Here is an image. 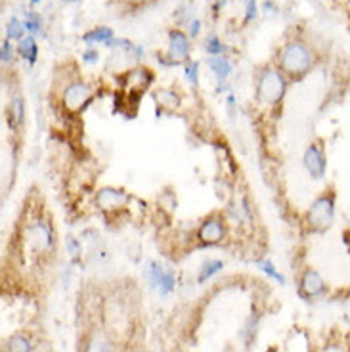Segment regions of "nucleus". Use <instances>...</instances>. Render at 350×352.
<instances>
[{"label": "nucleus", "mask_w": 350, "mask_h": 352, "mask_svg": "<svg viewBox=\"0 0 350 352\" xmlns=\"http://www.w3.org/2000/svg\"><path fill=\"white\" fill-rule=\"evenodd\" d=\"M132 4H142V2H146V0H131Z\"/></svg>", "instance_id": "nucleus-31"}, {"label": "nucleus", "mask_w": 350, "mask_h": 352, "mask_svg": "<svg viewBox=\"0 0 350 352\" xmlns=\"http://www.w3.org/2000/svg\"><path fill=\"white\" fill-rule=\"evenodd\" d=\"M303 167L312 180H324L327 175V155L320 142H310L303 153Z\"/></svg>", "instance_id": "nucleus-7"}, {"label": "nucleus", "mask_w": 350, "mask_h": 352, "mask_svg": "<svg viewBox=\"0 0 350 352\" xmlns=\"http://www.w3.org/2000/svg\"><path fill=\"white\" fill-rule=\"evenodd\" d=\"M25 21H19L18 18H12L6 27V38L10 41H21L25 38Z\"/></svg>", "instance_id": "nucleus-20"}, {"label": "nucleus", "mask_w": 350, "mask_h": 352, "mask_svg": "<svg viewBox=\"0 0 350 352\" xmlns=\"http://www.w3.org/2000/svg\"><path fill=\"white\" fill-rule=\"evenodd\" d=\"M129 194L121 190V188H102V190H98L96 197H94V201H96V207L102 212H115V211H121L124 209L127 205H129Z\"/></svg>", "instance_id": "nucleus-10"}, {"label": "nucleus", "mask_w": 350, "mask_h": 352, "mask_svg": "<svg viewBox=\"0 0 350 352\" xmlns=\"http://www.w3.org/2000/svg\"><path fill=\"white\" fill-rule=\"evenodd\" d=\"M94 96V88L85 80H71L62 92V106L65 113L79 115L88 107Z\"/></svg>", "instance_id": "nucleus-5"}, {"label": "nucleus", "mask_w": 350, "mask_h": 352, "mask_svg": "<svg viewBox=\"0 0 350 352\" xmlns=\"http://www.w3.org/2000/svg\"><path fill=\"white\" fill-rule=\"evenodd\" d=\"M259 266H261V270H263L268 278H272V280H276L278 283H285V276L281 272H278V268H276V264L272 263V261H268V258H263V261H259Z\"/></svg>", "instance_id": "nucleus-22"}, {"label": "nucleus", "mask_w": 350, "mask_h": 352, "mask_svg": "<svg viewBox=\"0 0 350 352\" xmlns=\"http://www.w3.org/2000/svg\"><path fill=\"white\" fill-rule=\"evenodd\" d=\"M153 98H155V104H157V115L161 113V111H176L178 107H180V104H182V100H180V96L176 94L173 88H161V90H157L155 94H153Z\"/></svg>", "instance_id": "nucleus-13"}, {"label": "nucleus", "mask_w": 350, "mask_h": 352, "mask_svg": "<svg viewBox=\"0 0 350 352\" xmlns=\"http://www.w3.org/2000/svg\"><path fill=\"white\" fill-rule=\"evenodd\" d=\"M21 238L25 239V243L36 255H46L54 251V224L48 219H44L41 214L31 217L29 222H25L23 232H21Z\"/></svg>", "instance_id": "nucleus-4"}, {"label": "nucleus", "mask_w": 350, "mask_h": 352, "mask_svg": "<svg viewBox=\"0 0 350 352\" xmlns=\"http://www.w3.org/2000/svg\"><path fill=\"white\" fill-rule=\"evenodd\" d=\"M80 251H83V247H80L79 239L69 236V238H67V253H69L71 258H73V261H79Z\"/></svg>", "instance_id": "nucleus-26"}, {"label": "nucleus", "mask_w": 350, "mask_h": 352, "mask_svg": "<svg viewBox=\"0 0 350 352\" xmlns=\"http://www.w3.org/2000/svg\"><path fill=\"white\" fill-rule=\"evenodd\" d=\"M39 2H41V0H31V4H33V6H36Z\"/></svg>", "instance_id": "nucleus-32"}, {"label": "nucleus", "mask_w": 350, "mask_h": 352, "mask_svg": "<svg viewBox=\"0 0 350 352\" xmlns=\"http://www.w3.org/2000/svg\"><path fill=\"white\" fill-rule=\"evenodd\" d=\"M349 12H350V2H349Z\"/></svg>", "instance_id": "nucleus-34"}, {"label": "nucleus", "mask_w": 350, "mask_h": 352, "mask_svg": "<svg viewBox=\"0 0 350 352\" xmlns=\"http://www.w3.org/2000/svg\"><path fill=\"white\" fill-rule=\"evenodd\" d=\"M184 75L188 82H190V87L197 88L199 85V63L197 62H188L184 67Z\"/></svg>", "instance_id": "nucleus-23"}, {"label": "nucleus", "mask_w": 350, "mask_h": 352, "mask_svg": "<svg viewBox=\"0 0 350 352\" xmlns=\"http://www.w3.org/2000/svg\"><path fill=\"white\" fill-rule=\"evenodd\" d=\"M287 92V79L278 67H264L256 79V100L264 107L280 106Z\"/></svg>", "instance_id": "nucleus-3"}, {"label": "nucleus", "mask_w": 350, "mask_h": 352, "mask_svg": "<svg viewBox=\"0 0 350 352\" xmlns=\"http://www.w3.org/2000/svg\"><path fill=\"white\" fill-rule=\"evenodd\" d=\"M25 121V104L23 98H14L8 106V124L12 131H19Z\"/></svg>", "instance_id": "nucleus-14"}, {"label": "nucleus", "mask_w": 350, "mask_h": 352, "mask_svg": "<svg viewBox=\"0 0 350 352\" xmlns=\"http://www.w3.org/2000/svg\"><path fill=\"white\" fill-rule=\"evenodd\" d=\"M256 18V0H245V21H253Z\"/></svg>", "instance_id": "nucleus-28"}, {"label": "nucleus", "mask_w": 350, "mask_h": 352, "mask_svg": "<svg viewBox=\"0 0 350 352\" xmlns=\"http://www.w3.org/2000/svg\"><path fill=\"white\" fill-rule=\"evenodd\" d=\"M153 82V75L148 67H134L123 75V87L129 98H140Z\"/></svg>", "instance_id": "nucleus-11"}, {"label": "nucleus", "mask_w": 350, "mask_h": 352, "mask_svg": "<svg viewBox=\"0 0 350 352\" xmlns=\"http://www.w3.org/2000/svg\"><path fill=\"white\" fill-rule=\"evenodd\" d=\"M327 282L322 278V274L314 268H305L298 278V297L305 300H314L324 297L327 293Z\"/></svg>", "instance_id": "nucleus-8"}, {"label": "nucleus", "mask_w": 350, "mask_h": 352, "mask_svg": "<svg viewBox=\"0 0 350 352\" xmlns=\"http://www.w3.org/2000/svg\"><path fill=\"white\" fill-rule=\"evenodd\" d=\"M146 280L149 287L155 289L161 297H166L168 293H173L176 287V276L173 270H166L161 264L151 261L146 266Z\"/></svg>", "instance_id": "nucleus-9"}, {"label": "nucleus", "mask_w": 350, "mask_h": 352, "mask_svg": "<svg viewBox=\"0 0 350 352\" xmlns=\"http://www.w3.org/2000/svg\"><path fill=\"white\" fill-rule=\"evenodd\" d=\"M207 65H209L210 71L217 75L219 82H224V80L232 75V71H234L232 63H230V60H228L224 54H222V56H209Z\"/></svg>", "instance_id": "nucleus-15"}, {"label": "nucleus", "mask_w": 350, "mask_h": 352, "mask_svg": "<svg viewBox=\"0 0 350 352\" xmlns=\"http://www.w3.org/2000/svg\"><path fill=\"white\" fill-rule=\"evenodd\" d=\"M19 54H21V58L25 60L29 65H35L36 58H39V46H36L35 36L29 35L25 38H21L19 41Z\"/></svg>", "instance_id": "nucleus-16"}, {"label": "nucleus", "mask_w": 350, "mask_h": 352, "mask_svg": "<svg viewBox=\"0 0 350 352\" xmlns=\"http://www.w3.org/2000/svg\"><path fill=\"white\" fill-rule=\"evenodd\" d=\"M335 214H337V195H335V190L329 188L310 203L303 220L305 228L312 234H324L333 226Z\"/></svg>", "instance_id": "nucleus-2"}, {"label": "nucleus", "mask_w": 350, "mask_h": 352, "mask_svg": "<svg viewBox=\"0 0 350 352\" xmlns=\"http://www.w3.org/2000/svg\"><path fill=\"white\" fill-rule=\"evenodd\" d=\"M14 48H12V43H10V38H6L4 43H2V50H0V60L4 65H8L12 63V58H14Z\"/></svg>", "instance_id": "nucleus-27"}, {"label": "nucleus", "mask_w": 350, "mask_h": 352, "mask_svg": "<svg viewBox=\"0 0 350 352\" xmlns=\"http://www.w3.org/2000/svg\"><path fill=\"white\" fill-rule=\"evenodd\" d=\"M228 236V222L222 212H210L201 220L199 228L195 232V238L201 245H219Z\"/></svg>", "instance_id": "nucleus-6"}, {"label": "nucleus", "mask_w": 350, "mask_h": 352, "mask_svg": "<svg viewBox=\"0 0 350 352\" xmlns=\"http://www.w3.org/2000/svg\"><path fill=\"white\" fill-rule=\"evenodd\" d=\"M278 62H280V69L283 71L285 77L303 79L314 65V52L307 43L291 41L280 50Z\"/></svg>", "instance_id": "nucleus-1"}, {"label": "nucleus", "mask_w": 350, "mask_h": 352, "mask_svg": "<svg viewBox=\"0 0 350 352\" xmlns=\"http://www.w3.org/2000/svg\"><path fill=\"white\" fill-rule=\"evenodd\" d=\"M199 31H201V21L199 19H192L190 21V38H195V36L199 35Z\"/></svg>", "instance_id": "nucleus-30"}, {"label": "nucleus", "mask_w": 350, "mask_h": 352, "mask_svg": "<svg viewBox=\"0 0 350 352\" xmlns=\"http://www.w3.org/2000/svg\"><path fill=\"white\" fill-rule=\"evenodd\" d=\"M113 38V29H109V27H94L92 31H88L83 35V41L87 44H105L107 41H111Z\"/></svg>", "instance_id": "nucleus-17"}, {"label": "nucleus", "mask_w": 350, "mask_h": 352, "mask_svg": "<svg viewBox=\"0 0 350 352\" xmlns=\"http://www.w3.org/2000/svg\"><path fill=\"white\" fill-rule=\"evenodd\" d=\"M100 60V52L94 48H88L87 52H83V62L85 63H98Z\"/></svg>", "instance_id": "nucleus-29"}, {"label": "nucleus", "mask_w": 350, "mask_h": 352, "mask_svg": "<svg viewBox=\"0 0 350 352\" xmlns=\"http://www.w3.org/2000/svg\"><path fill=\"white\" fill-rule=\"evenodd\" d=\"M6 352H33V343H31V339L27 335L16 333L8 337Z\"/></svg>", "instance_id": "nucleus-18"}, {"label": "nucleus", "mask_w": 350, "mask_h": 352, "mask_svg": "<svg viewBox=\"0 0 350 352\" xmlns=\"http://www.w3.org/2000/svg\"><path fill=\"white\" fill-rule=\"evenodd\" d=\"M85 352H113V351H111V344H109V341L105 339L104 335L96 333L88 339Z\"/></svg>", "instance_id": "nucleus-21"}, {"label": "nucleus", "mask_w": 350, "mask_h": 352, "mask_svg": "<svg viewBox=\"0 0 350 352\" xmlns=\"http://www.w3.org/2000/svg\"><path fill=\"white\" fill-rule=\"evenodd\" d=\"M205 52L209 56H222L224 54V44L220 43L219 36H209L205 41Z\"/></svg>", "instance_id": "nucleus-24"}, {"label": "nucleus", "mask_w": 350, "mask_h": 352, "mask_svg": "<svg viewBox=\"0 0 350 352\" xmlns=\"http://www.w3.org/2000/svg\"><path fill=\"white\" fill-rule=\"evenodd\" d=\"M188 52H190V41L188 35H184L182 31H171L168 33V56L175 60L176 63H182L188 60Z\"/></svg>", "instance_id": "nucleus-12"}, {"label": "nucleus", "mask_w": 350, "mask_h": 352, "mask_svg": "<svg viewBox=\"0 0 350 352\" xmlns=\"http://www.w3.org/2000/svg\"><path fill=\"white\" fill-rule=\"evenodd\" d=\"M224 268V263L219 261V258H215V261H207V263H203L201 270H199V276H197V282L205 283L207 280H210L212 276H217Z\"/></svg>", "instance_id": "nucleus-19"}, {"label": "nucleus", "mask_w": 350, "mask_h": 352, "mask_svg": "<svg viewBox=\"0 0 350 352\" xmlns=\"http://www.w3.org/2000/svg\"><path fill=\"white\" fill-rule=\"evenodd\" d=\"M63 2H79V0H63Z\"/></svg>", "instance_id": "nucleus-33"}, {"label": "nucleus", "mask_w": 350, "mask_h": 352, "mask_svg": "<svg viewBox=\"0 0 350 352\" xmlns=\"http://www.w3.org/2000/svg\"><path fill=\"white\" fill-rule=\"evenodd\" d=\"M25 29L31 33V35H41L43 33V23H41V16H36V14H31L29 19L25 21Z\"/></svg>", "instance_id": "nucleus-25"}]
</instances>
